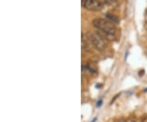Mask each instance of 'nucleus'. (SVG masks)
Masks as SVG:
<instances>
[{
  "label": "nucleus",
  "instance_id": "nucleus-1",
  "mask_svg": "<svg viewBox=\"0 0 147 122\" xmlns=\"http://www.w3.org/2000/svg\"><path fill=\"white\" fill-rule=\"evenodd\" d=\"M92 24L94 27H96L98 31L105 33L107 35H115L116 27L115 25L107 19L104 18H95L92 21Z\"/></svg>",
  "mask_w": 147,
  "mask_h": 122
},
{
  "label": "nucleus",
  "instance_id": "nucleus-2",
  "mask_svg": "<svg viewBox=\"0 0 147 122\" xmlns=\"http://www.w3.org/2000/svg\"><path fill=\"white\" fill-rule=\"evenodd\" d=\"M87 38L91 43L92 46L96 48L98 51H104L105 47V41L103 38L100 36V35L96 33H92V32H88L85 34Z\"/></svg>",
  "mask_w": 147,
  "mask_h": 122
},
{
  "label": "nucleus",
  "instance_id": "nucleus-3",
  "mask_svg": "<svg viewBox=\"0 0 147 122\" xmlns=\"http://www.w3.org/2000/svg\"><path fill=\"white\" fill-rule=\"evenodd\" d=\"M82 7L86 10L98 12L103 8V3L100 0H81Z\"/></svg>",
  "mask_w": 147,
  "mask_h": 122
},
{
  "label": "nucleus",
  "instance_id": "nucleus-4",
  "mask_svg": "<svg viewBox=\"0 0 147 122\" xmlns=\"http://www.w3.org/2000/svg\"><path fill=\"white\" fill-rule=\"evenodd\" d=\"M81 40H82V49L85 52H89L92 48V44L88 40V39L86 36V35H84V34L82 35Z\"/></svg>",
  "mask_w": 147,
  "mask_h": 122
},
{
  "label": "nucleus",
  "instance_id": "nucleus-5",
  "mask_svg": "<svg viewBox=\"0 0 147 122\" xmlns=\"http://www.w3.org/2000/svg\"><path fill=\"white\" fill-rule=\"evenodd\" d=\"M103 5H106L111 8H118L119 7V3L118 0H100Z\"/></svg>",
  "mask_w": 147,
  "mask_h": 122
},
{
  "label": "nucleus",
  "instance_id": "nucleus-6",
  "mask_svg": "<svg viewBox=\"0 0 147 122\" xmlns=\"http://www.w3.org/2000/svg\"><path fill=\"white\" fill-rule=\"evenodd\" d=\"M105 17L107 18V20H109L111 22H113L114 24H116V23H119V19H118V17L116 16H115L114 14H111V13H106L105 14Z\"/></svg>",
  "mask_w": 147,
  "mask_h": 122
},
{
  "label": "nucleus",
  "instance_id": "nucleus-7",
  "mask_svg": "<svg viewBox=\"0 0 147 122\" xmlns=\"http://www.w3.org/2000/svg\"><path fill=\"white\" fill-rule=\"evenodd\" d=\"M127 122H137V121H136L134 118L131 117V118H129L128 120H127Z\"/></svg>",
  "mask_w": 147,
  "mask_h": 122
},
{
  "label": "nucleus",
  "instance_id": "nucleus-8",
  "mask_svg": "<svg viewBox=\"0 0 147 122\" xmlns=\"http://www.w3.org/2000/svg\"><path fill=\"white\" fill-rule=\"evenodd\" d=\"M145 28H146V29L147 30V21L146 22V24H145Z\"/></svg>",
  "mask_w": 147,
  "mask_h": 122
},
{
  "label": "nucleus",
  "instance_id": "nucleus-9",
  "mask_svg": "<svg viewBox=\"0 0 147 122\" xmlns=\"http://www.w3.org/2000/svg\"><path fill=\"white\" fill-rule=\"evenodd\" d=\"M146 15H147V9H146Z\"/></svg>",
  "mask_w": 147,
  "mask_h": 122
}]
</instances>
